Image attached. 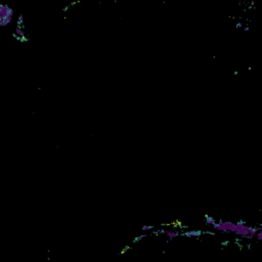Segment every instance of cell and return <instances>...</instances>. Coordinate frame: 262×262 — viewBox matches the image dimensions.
<instances>
[{
    "mask_svg": "<svg viewBox=\"0 0 262 262\" xmlns=\"http://www.w3.org/2000/svg\"><path fill=\"white\" fill-rule=\"evenodd\" d=\"M16 36H25V33H24V31L22 29H20V28H16Z\"/></svg>",
    "mask_w": 262,
    "mask_h": 262,
    "instance_id": "5",
    "label": "cell"
},
{
    "mask_svg": "<svg viewBox=\"0 0 262 262\" xmlns=\"http://www.w3.org/2000/svg\"><path fill=\"white\" fill-rule=\"evenodd\" d=\"M14 16V10L8 5L1 4L0 5V24L1 26H7L12 21Z\"/></svg>",
    "mask_w": 262,
    "mask_h": 262,
    "instance_id": "2",
    "label": "cell"
},
{
    "mask_svg": "<svg viewBox=\"0 0 262 262\" xmlns=\"http://www.w3.org/2000/svg\"><path fill=\"white\" fill-rule=\"evenodd\" d=\"M214 229L221 231L224 233H235V235H239L244 239H254L260 228L253 227L248 224H246L243 221L239 222H233V221H223L219 220L215 221V223L212 226Z\"/></svg>",
    "mask_w": 262,
    "mask_h": 262,
    "instance_id": "1",
    "label": "cell"
},
{
    "mask_svg": "<svg viewBox=\"0 0 262 262\" xmlns=\"http://www.w3.org/2000/svg\"><path fill=\"white\" fill-rule=\"evenodd\" d=\"M163 235H165L169 240L175 239L179 235V231L176 230L175 228H170V229H163L162 230Z\"/></svg>",
    "mask_w": 262,
    "mask_h": 262,
    "instance_id": "3",
    "label": "cell"
},
{
    "mask_svg": "<svg viewBox=\"0 0 262 262\" xmlns=\"http://www.w3.org/2000/svg\"><path fill=\"white\" fill-rule=\"evenodd\" d=\"M215 219L214 218H212V217H206V219H205V223L207 224V225H209V226H213V224L215 223Z\"/></svg>",
    "mask_w": 262,
    "mask_h": 262,
    "instance_id": "4",
    "label": "cell"
},
{
    "mask_svg": "<svg viewBox=\"0 0 262 262\" xmlns=\"http://www.w3.org/2000/svg\"><path fill=\"white\" fill-rule=\"evenodd\" d=\"M150 228H153V226H148V225H144L142 227V231H146V230H150Z\"/></svg>",
    "mask_w": 262,
    "mask_h": 262,
    "instance_id": "6",
    "label": "cell"
}]
</instances>
